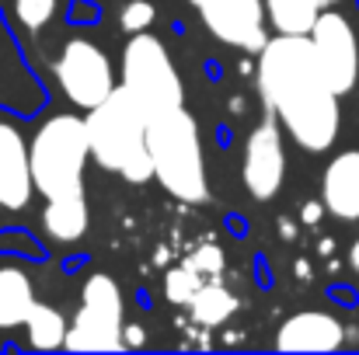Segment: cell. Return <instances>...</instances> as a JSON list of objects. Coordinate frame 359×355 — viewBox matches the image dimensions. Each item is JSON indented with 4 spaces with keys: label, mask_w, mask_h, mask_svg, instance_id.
<instances>
[{
    "label": "cell",
    "mask_w": 359,
    "mask_h": 355,
    "mask_svg": "<svg viewBox=\"0 0 359 355\" xmlns=\"http://www.w3.org/2000/svg\"><path fill=\"white\" fill-rule=\"evenodd\" d=\"M258 88L283 129L311 153L339 136V95L332 91L311 35H276L258 53Z\"/></svg>",
    "instance_id": "obj_1"
},
{
    "label": "cell",
    "mask_w": 359,
    "mask_h": 355,
    "mask_svg": "<svg viewBox=\"0 0 359 355\" xmlns=\"http://www.w3.org/2000/svg\"><path fill=\"white\" fill-rule=\"evenodd\" d=\"M84 125H88L91 160H98L105 171L122 174L133 185L154 178V160L147 146V112L122 84L102 105L88 112Z\"/></svg>",
    "instance_id": "obj_2"
},
{
    "label": "cell",
    "mask_w": 359,
    "mask_h": 355,
    "mask_svg": "<svg viewBox=\"0 0 359 355\" xmlns=\"http://www.w3.org/2000/svg\"><path fill=\"white\" fill-rule=\"evenodd\" d=\"M147 146L154 160V178L161 181L168 195L192 206L210 199L199 125L185 112V105L147 118Z\"/></svg>",
    "instance_id": "obj_3"
},
{
    "label": "cell",
    "mask_w": 359,
    "mask_h": 355,
    "mask_svg": "<svg viewBox=\"0 0 359 355\" xmlns=\"http://www.w3.org/2000/svg\"><path fill=\"white\" fill-rule=\"evenodd\" d=\"M32 181L42 199H74L84 195V164L91 157L88 125L77 116L46 118L28 146Z\"/></svg>",
    "instance_id": "obj_4"
},
{
    "label": "cell",
    "mask_w": 359,
    "mask_h": 355,
    "mask_svg": "<svg viewBox=\"0 0 359 355\" xmlns=\"http://www.w3.org/2000/svg\"><path fill=\"white\" fill-rule=\"evenodd\" d=\"M122 88L136 98V105L147 112V118L185 105V84L164 42L147 32H136L122 53Z\"/></svg>",
    "instance_id": "obj_5"
},
{
    "label": "cell",
    "mask_w": 359,
    "mask_h": 355,
    "mask_svg": "<svg viewBox=\"0 0 359 355\" xmlns=\"http://www.w3.org/2000/svg\"><path fill=\"white\" fill-rule=\"evenodd\" d=\"M122 331H126V324H122L119 286L105 272H95L81 289V307H77L74 324L67 328L63 349H70V352H116L126 345Z\"/></svg>",
    "instance_id": "obj_6"
},
{
    "label": "cell",
    "mask_w": 359,
    "mask_h": 355,
    "mask_svg": "<svg viewBox=\"0 0 359 355\" xmlns=\"http://www.w3.org/2000/svg\"><path fill=\"white\" fill-rule=\"evenodd\" d=\"M56 81H60L63 95L84 112H91L116 91L109 56L88 39H70L63 46V53L56 60Z\"/></svg>",
    "instance_id": "obj_7"
},
{
    "label": "cell",
    "mask_w": 359,
    "mask_h": 355,
    "mask_svg": "<svg viewBox=\"0 0 359 355\" xmlns=\"http://www.w3.org/2000/svg\"><path fill=\"white\" fill-rule=\"evenodd\" d=\"M311 42H314L318 63H321L332 91L339 98L349 95L359 81V42L353 25L339 11H321L311 28Z\"/></svg>",
    "instance_id": "obj_8"
},
{
    "label": "cell",
    "mask_w": 359,
    "mask_h": 355,
    "mask_svg": "<svg viewBox=\"0 0 359 355\" xmlns=\"http://www.w3.org/2000/svg\"><path fill=\"white\" fill-rule=\"evenodd\" d=\"M241 174H244V188L251 199L269 202L286 174V153H283V132H279V118H265L258 122L248 139H244V160H241Z\"/></svg>",
    "instance_id": "obj_9"
},
{
    "label": "cell",
    "mask_w": 359,
    "mask_h": 355,
    "mask_svg": "<svg viewBox=\"0 0 359 355\" xmlns=\"http://www.w3.org/2000/svg\"><path fill=\"white\" fill-rule=\"evenodd\" d=\"M203 21L220 42L244 53H262V46L269 42L265 0H217L213 7L203 11Z\"/></svg>",
    "instance_id": "obj_10"
},
{
    "label": "cell",
    "mask_w": 359,
    "mask_h": 355,
    "mask_svg": "<svg viewBox=\"0 0 359 355\" xmlns=\"http://www.w3.org/2000/svg\"><path fill=\"white\" fill-rule=\"evenodd\" d=\"M32 192H35V181H32L28 143L11 122L0 118V206L18 213L28 206Z\"/></svg>",
    "instance_id": "obj_11"
},
{
    "label": "cell",
    "mask_w": 359,
    "mask_h": 355,
    "mask_svg": "<svg viewBox=\"0 0 359 355\" xmlns=\"http://www.w3.org/2000/svg\"><path fill=\"white\" fill-rule=\"evenodd\" d=\"M346 342V328L325 310H300L283 321L276 335L279 352H335Z\"/></svg>",
    "instance_id": "obj_12"
},
{
    "label": "cell",
    "mask_w": 359,
    "mask_h": 355,
    "mask_svg": "<svg viewBox=\"0 0 359 355\" xmlns=\"http://www.w3.org/2000/svg\"><path fill=\"white\" fill-rule=\"evenodd\" d=\"M321 202H325V209L335 220H346V223H356L359 220V150L339 153L325 167Z\"/></svg>",
    "instance_id": "obj_13"
},
{
    "label": "cell",
    "mask_w": 359,
    "mask_h": 355,
    "mask_svg": "<svg viewBox=\"0 0 359 355\" xmlns=\"http://www.w3.org/2000/svg\"><path fill=\"white\" fill-rule=\"evenodd\" d=\"M32 307H35L32 279L21 268L4 265L0 268V331L4 328H21Z\"/></svg>",
    "instance_id": "obj_14"
},
{
    "label": "cell",
    "mask_w": 359,
    "mask_h": 355,
    "mask_svg": "<svg viewBox=\"0 0 359 355\" xmlns=\"http://www.w3.org/2000/svg\"><path fill=\"white\" fill-rule=\"evenodd\" d=\"M42 227L46 234L60 244H74L88 230V202L84 195L74 199H46V213H42Z\"/></svg>",
    "instance_id": "obj_15"
},
{
    "label": "cell",
    "mask_w": 359,
    "mask_h": 355,
    "mask_svg": "<svg viewBox=\"0 0 359 355\" xmlns=\"http://www.w3.org/2000/svg\"><path fill=\"white\" fill-rule=\"evenodd\" d=\"M265 14L279 35H311L321 4L318 0H265Z\"/></svg>",
    "instance_id": "obj_16"
},
{
    "label": "cell",
    "mask_w": 359,
    "mask_h": 355,
    "mask_svg": "<svg viewBox=\"0 0 359 355\" xmlns=\"http://www.w3.org/2000/svg\"><path fill=\"white\" fill-rule=\"evenodd\" d=\"M189 307H192L196 324H203V328H217V324H224L227 317H234V310H238V296H234L227 286H220V282H203Z\"/></svg>",
    "instance_id": "obj_17"
},
{
    "label": "cell",
    "mask_w": 359,
    "mask_h": 355,
    "mask_svg": "<svg viewBox=\"0 0 359 355\" xmlns=\"http://www.w3.org/2000/svg\"><path fill=\"white\" fill-rule=\"evenodd\" d=\"M21 328H25L32 349H42V352L60 349V345L67 342V321H63V314L53 310L49 303H39V300H35V307L28 310V317H25Z\"/></svg>",
    "instance_id": "obj_18"
},
{
    "label": "cell",
    "mask_w": 359,
    "mask_h": 355,
    "mask_svg": "<svg viewBox=\"0 0 359 355\" xmlns=\"http://www.w3.org/2000/svg\"><path fill=\"white\" fill-rule=\"evenodd\" d=\"M199 286H203V275H199L196 268H189V265L171 268V272L164 275V296H168L171 303H178V307H189L192 296L199 293Z\"/></svg>",
    "instance_id": "obj_19"
},
{
    "label": "cell",
    "mask_w": 359,
    "mask_h": 355,
    "mask_svg": "<svg viewBox=\"0 0 359 355\" xmlns=\"http://www.w3.org/2000/svg\"><path fill=\"white\" fill-rule=\"evenodd\" d=\"M56 11V0H14V18L28 28V32H39L49 25Z\"/></svg>",
    "instance_id": "obj_20"
},
{
    "label": "cell",
    "mask_w": 359,
    "mask_h": 355,
    "mask_svg": "<svg viewBox=\"0 0 359 355\" xmlns=\"http://www.w3.org/2000/svg\"><path fill=\"white\" fill-rule=\"evenodd\" d=\"M154 18H157V11H154V4L150 0H129L126 7H122L119 14V25L126 32H147L150 25H154Z\"/></svg>",
    "instance_id": "obj_21"
},
{
    "label": "cell",
    "mask_w": 359,
    "mask_h": 355,
    "mask_svg": "<svg viewBox=\"0 0 359 355\" xmlns=\"http://www.w3.org/2000/svg\"><path fill=\"white\" fill-rule=\"evenodd\" d=\"M189 268H196L199 275H220L224 272V251L217 247V244H203L192 258H189Z\"/></svg>",
    "instance_id": "obj_22"
},
{
    "label": "cell",
    "mask_w": 359,
    "mask_h": 355,
    "mask_svg": "<svg viewBox=\"0 0 359 355\" xmlns=\"http://www.w3.org/2000/svg\"><path fill=\"white\" fill-rule=\"evenodd\" d=\"M321 220V206H304V223H318Z\"/></svg>",
    "instance_id": "obj_23"
},
{
    "label": "cell",
    "mask_w": 359,
    "mask_h": 355,
    "mask_svg": "<svg viewBox=\"0 0 359 355\" xmlns=\"http://www.w3.org/2000/svg\"><path fill=\"white\" fill-rule=\"evenodd\" d=\"M349 265H353V268L359 272V237H356V244L349 247Z\"/></svg>",
    "instance_id": "obj_24"
},
{
    "label": "cell",
    "mask_w": 359,
    "mask_h": 355,
    "mask_svg": "<svg viewBox=\"0 0 359 355\" xmlns=\"http://www.w3.org/2000/svg\"><path fill=\"white\" fill-rule=\"evenodd\" d=\"M189 4H192V7H199V14H203V11H206V7H213L217 0H189Z\"/></svg>",
    "instance_id": "obj_25"
},
{
    "label": "cell",
    "mask_w": 359,
    "mask_h": 355,
    "mask_svg": "<svg viewBox=\"0 0 359 355\" xmlns=\"http://www.w3.org/2000/svg\"><path fill=\"white\" fill-rule=\"evenodd\" d=\"M318 4H321V7H332V4H339V0H318Z\"/></svg>",
    "instance_id": "obj_26"
}]
</instances>
